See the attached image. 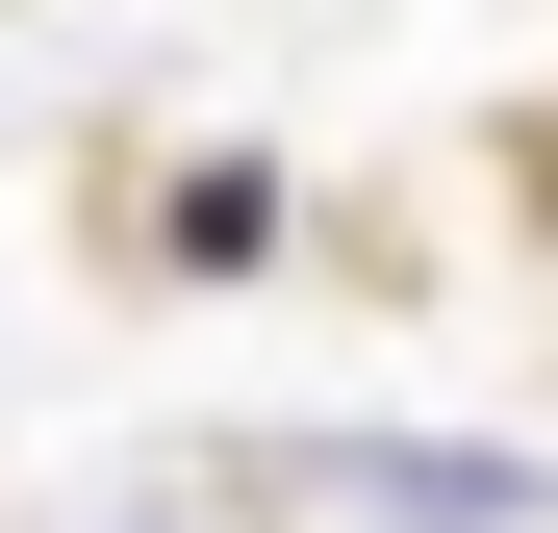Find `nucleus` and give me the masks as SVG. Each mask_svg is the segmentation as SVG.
<instances>
[{"mask_svg": "<svg viewBox=\"0 0 558 533\" xmlns=\"http://www.w3.org/2000/svg\"><path fill=\"white\" fill-rule=\"evenodd\" d=\"M305 508L355 533H558V458H432V432H330V458H279Z\"/></svg>", "mask_w": 558, "mask_h": 533, "instance_id": "1", "label": "nucleus"}]
</instances>
